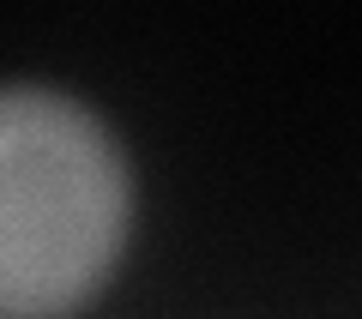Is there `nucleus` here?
<instances>
[{"mask_svg": "<svg viewBox=\"0 0 362 319\" xmlns=\"http://www.w3.org/2000/svg\"><path fill=\"white\" fill-rule=\"evenodd\" d=\"M139 175L90 97L0 78V319H78L133 247Z\"/></svg>", "mask_w": 362, "mask_h": 319, "instance_id": "obj_1", "label": "nucleus"}]
</instances>
